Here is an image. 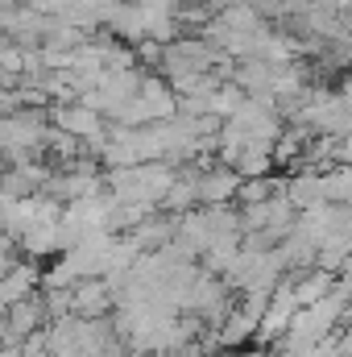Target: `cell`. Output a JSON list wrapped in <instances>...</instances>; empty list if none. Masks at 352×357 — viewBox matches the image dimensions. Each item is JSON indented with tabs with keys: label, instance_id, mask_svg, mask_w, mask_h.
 <instances>
[{
	"label": "cell",
	"instance_id": "obj_2",
	"mask_svg": "<svg viewBox=\"0 0 352 357\" xmlns=\"http://www.w3.org/2000/svg\"><path fill=\"white\" fill-rule=\"evenodd\" d=\"M29 282H33V270H8L0 278V303H21Z\"/></svg>",
	"mask_w": 352,
	"mask_h": 357
},
{
	"label": "cell",
	"instance_id": "obj_1",
	"mask_svg": "<svg viewBox=\"0 0 352 357\" xmlns=\"http://www.w3.org/2000/svg\"><path fill=\"white\" fill-rule=\"evenodd\" d=\"M58 125L67 129V133H75V137H91V142H99V112L95 108H58Z\"/></svg>",
	"mask_w": 352,
	"mask_h": 357
}]
</instances>
